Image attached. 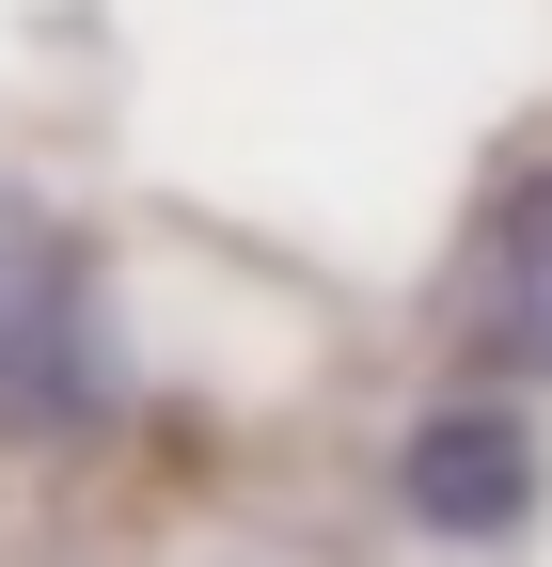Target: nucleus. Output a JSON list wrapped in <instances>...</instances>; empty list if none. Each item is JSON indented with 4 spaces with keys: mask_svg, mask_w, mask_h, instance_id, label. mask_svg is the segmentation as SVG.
I'll return each instance as SVG.
<instances>
[{
    "mask_svg": "<svg viewBox=\"0 0 552 567\" xmlns=\"http://www.w3.org/2000/svg\"><path fill=\"white\" fill-rule=\"evenodd\" d=\"M395 505H410V536H442V551H505L536 520V425L505 394H442L395 442Z\"/></svg>",
    "mask_w": 552,
    "mask_h": 567,
    "instance_id": "nucleus-1",
    "label": "nucleus"
}]
</instances>
